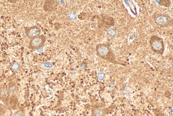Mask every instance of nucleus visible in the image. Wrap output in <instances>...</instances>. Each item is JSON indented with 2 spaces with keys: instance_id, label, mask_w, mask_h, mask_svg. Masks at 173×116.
Listing matches in <instances>:
<instances>
[{
  "instance_id": "4468645a",
  "label": "nucleus",
  "mask_w": 173,
  "mask_h": 116,
  "mask_svg": "<svg viewBox=\"0 0 173 116\" xmlns=\"http://www.w3.org/2000/svg\"><path fill=\"white\" fill-rule=\"evenodd\" d=\"M86 67V65L85 64H83L81 65V67L82 69H85Z\"/></svg>"
},
{
  "instance_id": "f03ea898",
  "label": "nucleus",
  "mask_w": 173,
  "mask_h": 116,
  "mask_svg": "<svg viewBox=\"0 0 173 116\" xmlns=\"http://www.w3.org/2000/svg\"><path fill=\"white\" fill-rule=\"evenodd\" d=\"M150 43L153 51L162 55L164 51V44L163 39L157 36H153L150 37Z\"/></svg>"
},
{
  "instance_id": "0eeeda50",
  "label": "nucleus",
  "mask_w": 173,
  "mask_h": 116,
  "mask_svg": "<svg viewBox=\"0 0 173 116\" xmlns=\"http://www.w3.org/2000/svg\"><path fill=\"white\" fill-rule=\"evenodd\" d=\"M158 2L160 5L168 7L170 5V1H158Z\"/></svg>"
},
{
  "instance_id": "39448f33",
  "label": "nucleus",
  "mask_w": 173,
  "mask_h": 116,
  "mask_svg": "<svg viewBox=\"0 0 173 116\" xmlns=\"http://www.w3.org/2000/svg\"><path fill=\"white\" fill-rule=\"evenodd\" d=\"M26 31L28 37L32 39L39 36L41 32L40 28L35 26L27 28Z\"/></svg>"
},
{
  "instance_id": "f8f14e48",
  "label": "nucleus",
  "mask_w": 173,
  "mask_h": 116,
  "mask_svg": "<svg viewBox=\"0 0 173 116\" xmlns=\"http://www.w3.org/2000/svg\"><path fill=\"white\" fill-rule=\"evenodd\" d=\"M14 116H23V114L21 112L18 111L15 113Z\"/></svg>"
},
{
  "instance_id": "423d86ee",
  "label": "nucleus",
  "mask_w": 173,
  "mask_h": 116,
  "mask_svg": "<svg viewBox=\"0 0 173 116\" xmlns=\"http://www.w3.org/2000/svg\"><path fill=\"white\" fill-rule=\"evenodd\" d=\"M104 113L103 109L96 108L92 110L91 116H104Z\"/></svg>"
},
{
  "instance_id": "7ed1b4c3",
  "label": "nucleus",
  "mask_w": 173,
  "mask_h": 116,
  "mask_svg": "<svg viewBox=\"0 0 173 116\" xmlns=\"http://www.w3.org/2000/svg\"><path fill=\"white\" fill-rule=\"evenodd\" d=\"M154 19L155 23L161 27H166L172 25V19L167 15L159 14L155 16Z\"/></svg>"
},
{
  "instance_id": "ddd939ff",
  "label": "nucleus",
  "mask_w": 173,
  "mask_h": 116,
  "mask_svg": "<svg viewBox=\"0 0 173 116\" xmlns=\"http://www.w3.org/2000/svg\"><path fill=\"white\" fill-rule=\"evenodd\" d=\"M75 15L74 14H71L69 15L70 19H74L75 18Z\"/></svg>"
},
{
  "instance_id": "20e7f679",
  "label": "nucleus",
  "mask_w": 173,
  "mask_h": 116,
  "mask_svg": "<svg viewBox=\"0 0 173 116\" xmlns=\"http://www.w3.org/2000/svg\"><path fill=\"white\" fill-rule=\"evenodd\" d=\"M46 40L43 35H39L32 39L29 42V47L32 49H38L43 46Z\"/></svg>"
},
{
  "instance_id": "f257e3e1",
  "label": "nucleus",
  "mask_w": 173,
  "mask_h": 116,
  "mask_svg": "<svg viewBox=\"0 0 173 116\" xmlns=\"http://www.w3.org/2000/svg\"><path fill=\"white\" fill-rule=\"evenodd\" d=\"M96 50L98 56L110 62L114 61V55L108 45L104 44L97 45Z\"/></svg>"
},
{
  "instance_id": "9d476101",
  "label": "nucleus",
  "mask_w": 173,
  "mask_h": 116,
  "mask_svg": "<svg viewBox=\"0 0 173 116\" xmlns=\"http://www.w3.org/2000/svg\"><path fill=\"white\" fill-rule=\"evenodd\" d=\"M98 76L99 80H102L104 78V74L103 73H99L98 74Z\"/></svg>"
},
{
  "instance_id": "1a4fd4ad",
  "label": "nucleus",
  "mask_w": 173,
  "mask_h": 116,
  "mask_svg": "<svg viewBox=\"0 0 173 116\" xmlns=\"http://www.w3.org/2000/svg\"><path fill=\"white\" fill-rule=\"evenodd\" d=\"M107 32L108 34L111 36L115 35L116 34V32L114 30H113V29L109 30Z\"/></svg>"
},
{
  "instance_id": "9b49d317",
  "label": "nucleus",
  "mask_w": 173,
  "mask_h": 116,
  "mask_svg": "<svg viewBox=\"0 0 173 116\" xmlns=\"http://www.w3.org/2000/svg\"><path fill=\"white\" fill-rule=\"evenodd\" d=\"M44 66L46 68H49L52 67V64L49 63H46L44 64Z\"/></svg>"
},
{
  "instance_id": "6e6552de",
  "label": "nucleus",
  "mask_w": 173,
  "mask_h": 116,
  "mask_svg": "<svg viewBox=\"0 0 173 116\" xmlns=\"http://www.w3.org/2000/svg\"><path fill=\"white\" fill-rule=\"evenodd\" d=\"M12 69L14 70H17L19 68V65L18 63H15L11 66Z\"/></svg>"
}]
</instances>
